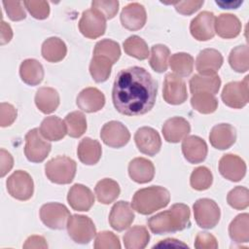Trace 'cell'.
<instances>
[{
	"instance_id": "cell-1",
	"label": "cell",
	"mask_w": 249,
	"mask_h": 249,
	"mask_svg": "<svg viewBox=\"0 0 249 249\" xmlns=\"http://www.w3.org/2000/svg\"><path fill=\"white\" fill-rule=\"evenodd\" d=\"M158 86L152 75L143 67L132 66L121 70L114 81L113 104L125 116H140L155 105Z\"/></svg>"
},
{
	"instance_id": "cell-2",
	"label": "cell",
	"mask_w": 249,
	"mask_h": 249,
	"mask_svg": "<svg viewBox=\"0 0 249 249\" xmlns=\"http://www.w3.org/2000/svg\"><path fill=\"white\" fill-rule=\"evenodd\" d=\"M190 208L184 203L173 204L168 210L158 213L148 220V227L156 234L172 233L190 225Z\"/></svg>"
},
{
	"instance_id": "cell-3",
	"label": "cell",
	"mask_w": 249,
	"mask_h": 249,
	"mask_svg": "<svg viewBox=\"0 0 249 249\" xmlns=\"http://www.w3.org/2000/svg\"><path fill=\"white\" fill-rule=\"evenodd\" d=\"M170 200L169 192L160 186H151L138 190L133 197L131 206L140 214L149 215L165 207Z\"/></svg>"
},
{
	"instance_id": "cell-4",
	"label": "cell",
	"mask_w": 249,
	"mask_h": 249,
	"mask_svg": "<svg viewBox=\"0 0 249 249\" xmlns=\"http://www.w3.org/2000/svg\"><path fill=\"white\" fill-rule=\"evenodd\" d=\"M76 161L66 156H58L49 160L45 165L48 179L55 184H69L76 174Z\"/></svg>"
},
{
	"instance_id": "cell-5",
	"label": "cell",
	"mask_w": 249,
	"mask_h": 249,
	"mask_svg": "<svg viewBox=\"0 0 249 249\" xmlns=\"http://www.w3.org/2000/svg\"><path fill=\"white\" fill-rule=\"evenodd\" d=\"M66 227L69 236L76 243L87 244L96 235V229L92 220L85 215H71Z\"/></svg>"
},
{
	"instance_id": "cell-6",
	"label": "cell",
	"mask_w": 249,
	"mask_h": 249,
	"mask_svg": "<svg viewBox=\"0 0 249 249\" xmlns=\"http://www.w3.org/2000/svg\"><path fill=\"white\" fill-rule=\"evenodd\" d=\"M194 216L198 227L214 228L220 220L221 211L218 204L210 198H199L194 203Z\"/></svg>"
},
{
	"instance_id": "cell-7",
	"label": "cell",
	"mask_w": 249,
	"mask_h": 249,
	"mask_svg": "<svg viewBox=\"0 0 249 249\" xmlns=\"http://www.w3.org/2000/svg\"><path fill=\"white\" fill-rule=\"evenodd\" d=\"M248 78L246 76L242 81L230 82L224 87L221 97L227 106L240 109L247 105L249 101Z\"/></svg>"
},
{
	"instance_id": "cell-8",
	"label": "cell",
	"mask_w": 249,
	"mask_h": 249,
	"mask_svg": "<svg viewBox=\"0 0 249 249\" xmlns=\"http://www.w3.org/2000/svg\"><path fill=\"white\" fill-rule=\"evenodd\" d=\"M43 137L39 128H33L26 133L24 154L29 161L41 162L48 157L52 145Z\"/></svg>"
},
{
	"instance_id": "cell-9",
	"label": "cell",
	"mask_w": 249,
	"mask_h": 249,
	"mask_svg": "<svg viewBox=\"0 0 249 249\" xmlns=\"http://www.w3.org/2000/svg\"><path fill=\"white\" fill-rule=\"evenodd\" d=\"M8 193L16 199L28 200L34 192L32 177L23 170H16L6 181Z\"/></svg>"
},
{
	"instance_id": "cell-10",
	"label": "cell",
	"mask_w": 249,
	"mask_h": 249,
	"mask_svg": "<svg viewBox=\"0 0 249 249\" xmlns=\"http://www.w3.org/2000/svg\"><path fill=\"white\" fill-rule=\"evenodd\" d=\"M68 208L61 203L50 202L42 205L40 209L41 221L48 228L53 230H62L67 226L70 217Z\"/></svg>"
},
{
	"instance_id": "cell-11",
	"label": "cell",
	"mask_w": 249,
	"mask_h": 249,
	"mask_svg": "<svg viewBox=\"0 0 249 249\" xmlns=\"http://www.w3.org/2000/svg\"><path fill=\"white\" fill-rule=\"evenodd\" d=\"M79 29L85 37L96 39L106 30V18L94 9L86 10L79 20Z\"/></svg>"
},
{
	"instance_id": "cell-12",
	"label": "cell",
	"mask_w": 249,
	"mask_h": 249,
	"mask_svg": "<svg viewBox=\"0 0 249 249\" xmlns=\"http://www.w3.org/2000/svg\"><path fill=\"white\" fill-rule=\"evenodd\" d=\"M162 96L164 101L171 105L184 103L188 98L187 87L184 80L173 73L167 74L163 82Z\"/></svg>"
},
{
	"instance_id": "cell-13",
	"label": "cell",
	"mask_w": 249,
	"mask_h": 249,
	"mask_svg": "<svg viewBox=\"0 0 249 249\" xmlns=\"http://www.w3.org/2000/svg\"><path fill=\"white\" fill-rule=\"evenodd\" d=\"M101 140L109 147L122 148L130 139V133L126 126L118 121L106 123L100 131Z\"/></svg>"
},
{
	"instance_id": "cell-14",
	"label": "cell",
	"mask_w": 249,
	"mask_h": 249,
	"mask_svg": "<svg viewBox=\"0 0 249 249\" xmlns=\"http://www.w3.org/2000/svg\"><path fill=\"white\" fill-rule=\"evenodd\" d=\"M215 15L209 11L199 13L192 19L190 31L192 36L197 41H207L215 35Z\"/></svg>"
},
{
	"instance_id": "cell-15",
	"label": "cell",
	"mask_w": 249,
	"mask_h": 249,
	"mask_svg": "<svg viewBox=\"0 0 249 249\" xmlns=\"http://www.w3.org/2000/svg\"><path fill=\"white\" fill-rule=\"evenodd\" d=\"M134 141L138 150L148 156H155L161 147V139L159 132L150 126L138 128L134 134Z\"/></svg>"
},
{
	"instance_id": "cell-16",
	"label": "cell",
	"mask_w": 249,
	"mask_h": 249,
	"mask_svg": "<svg viewBox=\"0 0 249 249\" xmlns=\"http://www.w3.org/2000/svg\"><path fill=\"white\" fill-rule=\"evenodd\" d=\"M219 171L224 178L238 182L245 176L246 163L236 155L226 154L219 160Z\"/></svg>"
},
{
	"instance_id": "cell-17",
	"label": "cell",
	"mask_w": 249,
	"mask_h": 249,
	"mask_svg": "<svg viewBox=\"0 0 249 249\" xmlns=\"http://www.w3.org/2000/svg\"><path fill=\"white\" fill-rule=\"evenodd\" d=\"M133 220L134 212L127 201L120 200L111 208L109 214V224L114 230L122 231L127 229L132 224Z\"/></svg>"
},
{
	"instance_id": "cell-18",
	"label": "cell",
	"mask_w": 249,
	"mask_h": 249,
	"mask_svg": "<svg viewBox=\"0 0 249 249\" xmlns=\"http://www.w3.org/2000/svg\"><path fill=\"white\" fill-rule=\"evenodd\" d=\"M120 18L124 28L132 31L138 30L146 23L145 8L139 3H129L123 8Z\"/></svg>"
},
{
	"instance_id": "cell-19",
	"label": "cell",
	"mask_w": 249,
	"mask_h": 249,
	"mask_svg": "<svg viewBox=\"0 0 249 249\" xmlns=\"http://www.w3.org/2000/svg\"><path fill=\"white\" fill-rule=\"evenodd\" d=\"M223 55L215 49H204L196 59V68L201 75H214L223 64Z\"/></svg>"
},
{
	"instance_id": "cell-20",
	"label": "cell",
	"mask_w": 249,
	"mask_h": 249,
	"mask_svg": "<svg viewBox=\"0 0 249 249\" xmlns=\"http://www.w3.org/2000/svg\"><path fill=\"white\" fill-rule=\"evenodd\" d=\"M182 153L185 159L191 163H199L207 156L206 142L196 135L186 136L182 142Z\"/></svg>"
},
{
	"instance_id": "cell-21",
	"label": "cell",
	"mask_w": 249,
	"mask_h": 249,
	"mask_svg": "<svg viewBox=\"0 0 249 249\" xmlns=\"http://www.w3.org/2000/svg\"><path fill=\"white\" fill-rule=\"evenodd\" d=\"M67 201L74 210L89 211L94 203V196L85 185L75 184L68 192Z\"/></svg>"
},
{
	"instance_id": "cell-22",
	"label": "cell",
	"mask_w": 249,
	"mask_h": 249,
	"mask_svg": "<svg viewBox=\"0 0 249 249\" xmlns=\"http://www.w3.org/2000/svg\"><path fill=\"white\" fill-rule=\"evenodd\" d=\"M236 140V130L230 124H218L214 125L209 133L211 145L219 150L231 147Z\"/></svg>"
},
{
	"instance_id": "cell-23",
	"label": "cell",
	"mask_w": 249,
	"mask_h": 249,
	"mask_svg": "<svg viewBox=\"0 0 249 249\" xmlns=\"http://www.w3.org/2000/svg\"><path fill=\"white\" fill-rule=\"evenodd\" d=\"M164 139L169 143H178L191 131L189 122L182 117H173L165 121L161 128Z\"/></svg>"
},
{
	"instance_id": "cell-24",
	"label": "cell",
	"mask_w": 249,
	"mask_h": 249,
	"mask_svg": "<svg viewBox=\"0 0 249 249\" xmlns=\"http://www.w3.org/2000/svg\"><path fill=\"white\" fill-rule=\"evenodd\" d=\"M77 106L84 112L93 113L101 110L105 104L104 94L96 88H86L77 96Z\"/></svg>"
},
{
	"instance_id": "cell-25",
	"label": "cell",
	"mask_w": 249,
	"mask_h": 249,
	"mask_svg": "<svg viewBox=\"0 0 249 249\" xmlns=\"http://www.w3.org/2000/svg\"><path fill=\"white\" fill-rule=\"evenodd\" d=\"M128 174L136 183H148L155 176V166L151 160L145 158H135L128 164Z\"/></svg>"
},
{
	"instance_id": "cell-26",
	"label": "cell",
	"mask_w": 249,
	"mask_h": 249,
	"mask_svg": "<svg viewBox=\"0 0 249 249\" xmlns=\"http://www.w3.org/2000/svg\"><path fill=\"white\" fill-rule=\"evenodd\" d=\"M241 22L232 14H221L215 19V32L222 38L231 39L239 35Z\"/></svg>"
},
{
	"instance_id": "cell-27",
	"label": "cell",
	"mask_w": 249,
	"mask_h": 249,
	"mask_svg": "<svg viewBox=\"0 0 249 249\" xmlns=\"http://www.w3.org/2000/svg\"><path fill=\"white\" fill-rule=\"evenodd\" d=\"M101 154L102 149L100 143L89 137L83 138L77 148L79 160L87 165H93L97 163L101 158Z\"/></svg>"
},
{
	"instance_id": "cell-28",
	"label": "cell",
	"mask_w": 249,
	"mask_h": 249,
	"mask_svg": "<svg viewBox=\"0 0 249 249\" xmlns=\"http://www.w3.org/2000/svg\"><path fill=\"white\" fill-rule=\"evenodd\" d=\"M40 132L50 141L61 140L67 133L64 121L56 116H50L45 118L40 125Z\"/></svg>"
},
{
	"instance_id": "cell-29",
	"label": "cell",
	"mask_w": 249,
	"mask_h": 249,
	"mask_svg": "<svg viewBox=\"0 0 249 249\" xmlns=\"http://www.w3.org/2000/svg\"><path fill=\"white\" fill-rule=\"evenodd\" d=\"M35 104L44 114L54 112L59 105V94L56 89L50 87L40 88L35 94Z\"/></svg>"
},
{
	"instance_id": "cell-30",
	"label": "cell",
	"mask_w": 249,
	"mask_h": 249,
	"mask_svg": "<svg viewBox=\"0 0 249 249\" xmlns=\"http://www.w3.org/2000/svg\"><path fill=\"white\" fill-rule=\"evenodd\" d=\"M190 90L194 94L196 92H210L216 94L221 86V79L218 75H194L190 80Z\"/></svg>"
},
{
	"instance_id": "cell-31",
	"label": "cell",
	"mask_w": 249,
	"mask_h": 249,
	"mask_svg": "<svg viewBox=\"0 0 249 249\" xmlns=\"http://www.w3.org/2000/svg\"><path fill=\"white\" fill-rule=\"evenodd\" d=\"M19 75L25 84L37 86L43 81L44 68L38 60L27 58L23 60L19 66Z\"/></svg>"
},
{
	"instance_id": "cell-32",
	"label": "cell",
	"mask_w": 249,
	"mask_h": 249,
	"mask_svg": "<svg viewBox=\"0 0 249 249\" xmlns=\"http://www.w3.org/2000/svg\"><path fill=\"white\" fill-rule=\"evenodd\" d=\"M41 53L49 62H59L65 57L67 47L58 37H50L43 42Z\"/></svg>"
},
{
	"instance_id": "cell-33",
	"label": "cell",
	"mask_w": 249,
	"mask_h": 249,
	"mask_svg": "<svg viewBox=\"0 0 249 249\" xmlns=\"http://www.w3.org/2000/svg\"><path fill=\"white\" fill-rule=\"evenodd\" d=\"M94 192L97 197V200L103 204H110L120 195L121 189L119 184L111 179V178H104L97 182L94 188Z\"/></svg>"
},
{
	"instance_id": "cell-34",
	"label": "cell",
	"mask_w": 249,
	"mask_h": 249,
	"mask_svg": "<svg viewBox=\"0 0 249 249\" xmlns=\"http://www.w3.org/2000/svg\"><path fill=\"white\" fill-rule=\"evenodd\" d=\"M229 234L235 243H246L249 241V215L242 213L237 215L229 226Z\"/></svg>"
},
{
	"instance_id": "cell-35",
	"label": "cell",
	"mask_w": 249,
	"mask_h": 249,
	"mask_svg": "<svg viewBox=\"0 0 249 249\" xmlns=\"http://www.w3.org/2000/svg\"><path fill=\"white\" fill-rule=\"evenodd\" d=\"M149 240V231L143 226H134L124 235V244L126 249H143L148 245Z\"/></svg>"
},
{
	"instance_id": "cell-36",
	"label": "cell",
	"mask_w": 249,
	"mask_h": 249,
	"mask_svg": "<svg viewBox=\"0 0 249 249\" xmlns=\"http://www.w3.org/2000/svg\"><path fill=\"white\" fill-rule=\"evenodd\" d=\"M169 65L175 75L187 77L193 72L194 57L187 53H176L169 58Z\"/></svg>"
},
{
	"instance_id": "cell-37",
	"label": "cell",
	"mask_w": 249,
	"mask_h": 249,
	"mask_svg": "<svg viewBox=\"0 0 249 249\" xmlns=\"http://www.w3.org/2000/svg\"><path fill=\"white\" fill-rule=\"evenodd\" d=\"M192 107L201 114H211L218 108V100L210 92H196L191 98Z\"/></svg>"
},
{
	"instance_id": "cell-38",
	"label": "cell",
	"mask_w": 249,
	"mask_h": 249,
	"mask_svg": "<svg viewBox=\"0 0 249 249\" xmlns=\"http://www.w3.org/2000/svg\"><path fill=\"white\" fill-rule=\"evenodd\" d=\"M113 63L101 55H93L89 63V73L96 83L105 82L110 74Z\"/></svg>"
},
{
	"instance_id": "cell-39",
	"label": "cell",
	"mask_w": 249,
	"mask_h": 249,
	"mask_svg": "<svg viewBox=\"0 0 249 249\" xmlns=\"http://www.w3.org/2000/svg\"><path fill=\"white\" fill-rule=\"evenodd\" d=\"M170 51L165 45L157 44L154 45L151 49V56H150V66L158 73H162L167 70L168 66V58H169Z\"/></svg>"
},
{
	"instance_id": "cell-40",
	"label": "cell",
	"mask_w": 249,
	"mask_h": 249,
	"mask_svg": "<svg viewBox=\"0 0 249 249\" xmlns=\"http://www.w3.org/2000/svg\"><path fill=\"white\" fill-rule=\"evenodd\" d=\"M64 123L67 134L73 138L82 136L87 130V119L82 112L74 111L66 115Z\"/></svg>"
},
{
	"instance_id": "cell-41",
	"label": "cell",
	"mask_w": 249,
	"mask_h": 249,
	"mask_svg": "<svg viewBox=\"0 0 249 249\" xmlns=\"http://www.w3.org/2000/svg\"><path fill=\"white\" fill-rule=\"evenodd\" d=\"M231 67L238 72L243 73L249 69V51L247 45H240L233 48L229 55Z\"/></svg>"
},
{
	"instance_id": "cell-42",
	"label": "cell",
	"mask_w": 249,
	"mask_h": 249,
	"mask_svg": "<svg viewBox=\"0 0 249 249\" xmlns=\"http://www.w3.org/2000/svg\"><path fill=\"white\" fill-rule=\"evenodd\" d=\"M124 51L126 54L139 60H144L149 56V49L146 42L137 35L129 36L124 42Z\"/></svg>"
},
{
	"instance_id": "cell-43",
	"label": "cell",
	"mask_w": 249,
	"mask_h": 249,
	"mask_svg": "<svg viewBox=\"0 0 249 249\" xmlns=\"http://www.w3.org/2000/svg\"><path fill=\"white\" fill-rule=\"evenodd\" d=\"M93 55L104 56L114 64L121 56L120 45L110 39H103L98 41L94 46Z\"/></svg>"
},
{
	"instance_id": "cell-44",
	"label": "cell",
	"mask_w": 249,
	"mask_h": 249,
	"mask_svg": "<svg viewBox=\"0 0 249 249\" xmlns=\"http://www.w3.org/2000/svg\"><path fill=\"white\" fill-rule=\"evenodd\" d=\"M213 182L211 171L205 166H198L194 169L190 177V184L196 191H204L210 188Z\"/></svg>"
},
{
	"instance_id": "cell-45",
	"label": "cell",
	"mask_w": 249,
	"mask_h": 249,
	"mask_svg": "<svg viewBox=\"0 0 249 249\" xmlns=\"http://www.w3.org/2000/svg\"><path fill=\"white\" fill-rule=\"evenodd\" d=\"M227 201L230 206L236 210H242L249 205V191L245 187L237 186L231 190L227 196Z\"/></svg>"
},
{
	"instance_id": "cell-46",
	"label": "cell",
	"mask_w": 249,
	"mask_h": 249,
	"mask_svg": "<svg viewBox=\"0 0 249 249\" xmlns=\"http://www.w3.org/2000/svg\"><path fill=\"white\" fill-rule=\"evenodd\" d=\"M93 246L95 249H120L121 243L114 232L103 231L96 233Z\"/></svg>"
},
{
	"instance_id": "cell-47",
	"label": "cell",
	"mask_w": 249,
	"mask_h": 249,
	"mask_svg": "<svg viewBox=\"0 0 249 249\" xmlns=\"http://www.w3.org/2000/svg\"><path fill=\"white\" fill-rule=\"evenodd\" d=\"M91 9L99 12L106 19L113 18L119 10L117 0H94L91 2Z\"/></svg>"
},
{
	"instance_id": "cell-48",
	"label": "cell",
	"mask_w": 249,
	"mask_h": 249,
	"mask_svg": "<svg viewBox=\"0 0 249 249\" xmlns=\"http://www.w3.org/2000/svg\"><path fill=\"white\" fill-rule=\"evenodd\" d=\"M23 5L37 19H45L50 14V5L47 1H23Z\"/></svg>"
},
{
	"instance_id": "cell-49",
	"label": "cell",
	"mask_w": 249,
	"mask_h": 249,
	"mask_svg": "<svg viewBox=\"0 0 249 249\" xmlns=\"http://www.w3.org/2000/svg\"><path fill=\"white\" fill-rule=\"evenodd\" d=\"M4 8L6 10V13L8 17L14 20H21L25 18L26 14L24 11V8L22 6V2L20 1H3Z\"/></svg>"
},
{
	"instance_id": "cell-50",
	"label": "cell",
	"mask_w": 249,
	"mask_h": 249,
	"mask_svg": "<svg viewBox=\"0 0 249 249\" xmlns=\"http://www.w3.org/2000/svg\"><path fill=\"white\" fill-rule=\"evenodd\" d=\"M17 109L10 103L2 102L0 105V125L2 127L11 125L17 119Z\"/></svg>"
},
{
	"instance_id": "cell-51",
	"label": "cell",
	"mask_w": 249,
	"mask_h": 249,
	"mask_svg": "<svg viewBox=\"0 0 249 249\" xmlns=\"http://www.w3.org/2000/svg\"><path fill=\"white\" fill-rule=\"evenodd\" d=\"M195 247L196 249H216L218 248V242L213 234L202 231L196 236Z\"/></svg>"
},
{
	"instance_id": "cell-52",
	"label": "cell",
	"mask_w": 249,
	"mask_h": 249,
	"mask_svg": "<svg viewBox=\"0 0 249 249\" xmlns=\"http://www.w3.org/2000/svg\"><path fill=\"white\" fill-rule=\"evenodd\" d=\"M203 0L199 1H179L173 3L175 6V9L178 13L189 16L196 12L197 10L200 9V7L203 5Z\"/></svg>"
},
{
	"instance_id": "cell-53",
	"label": "cell",
	"mask_w": 249,
	"mask_h": 249,
	"mask_svg": "<svg viewBox=\"0 0 249 249\" xmlns=\"http://www.w3.org/2000/svg\"><path fill=\"white\" fill-rule=\"evenodd\" d=\"M14 159L12 155L4 149L0 150V176L4 177L13 167Z\"/></svg>"
},
{
	"instance_id": "cell-54",
	"label": "cell",
	"mask_w": 249,
	"mask_h": 249,
	"mask_svg": "<svg viewBox=\"0 0 249 249\" xmlns=\"http://www.w3.org/2000/svg\"><path fill=\"white\" fill-rule=\"evenodd\" d=\"M23 248H48V244L43 236L31 235L25 240Z\"/></svg>"
},
{
	"instance_id": "cell-55",
	"label": "cell",
	"mask_w": 249,
	"mask_h": 249,
	"mask_svg": "<svg viewBox=\"0 0 249 249\" xmlns=\"http://www.w3.org/2000/svg\"><path fill=\"white\" fill-rule=\"evenodd\" d=\"M1 38H0V43L1 45H5L9 43L13 37V30L11 26L6 23L4 20L1 21Z\"/></svg>"
},
{
	"instance_id": "cell-56",
	"label": "cell",
	"mask_w": 249,
	"mask_h": 249,
	"mask_svg": "<svg viewBox=\"0 0 249 249\" xmlns=\"http://www.w3.org/2000/svg\"><path fill=\"white\" fill-rule=\"evenodd\" d=\"M174 246V247H178V246H183V247H188V245L180 242L179 240L177 239H173V238H167V239H164V240H161L159 244L155 245L154 247H160V246Z\"/></svg>"
}]
</instances>
